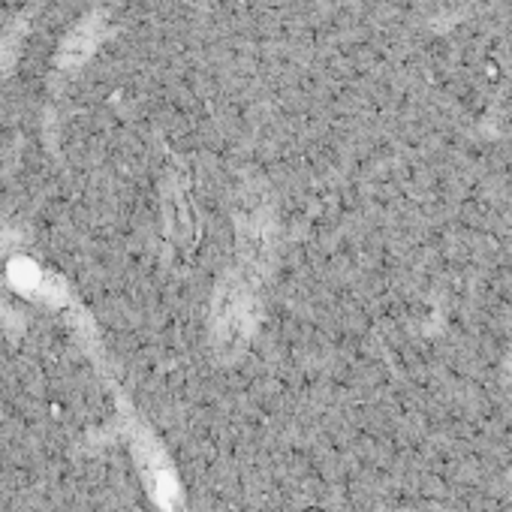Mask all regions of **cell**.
I'll return each instance as SVG.
<instances>
[{"label": "cell", "instance_id": "obj_1", "mask_svg": "<svg viewBox=\"0 0 512 512\" xmlns=\"http://www.w3.org/2000/svg\"><path fill=\"white\" fill-rule=\"evenodd\" d=\"M253 275L244 269L232 272L214 296L211 308V335L220 353H238L253 329Z\"/></svg>", "mask_w": 512, "mask_h": 512}, {"label": "cell", "instance_id": "obj_2", "mask_svg": "<svg viewBox=\"0 0 512 512\" xmlns=\"http://www.w3.org/2000/svg\"><path fill=\"white\" fill-rule=\"evenodd\" d=\"M109 28H106V19L103 13H91L85 16L79 25H73V31L61 40V49H58V67L61 70H76L82 67L106 40Z\"/></svg>", "mask_w": 512, "mask_h": 512}, {"label": "cell", "instance_id": "obj_3", "mask_svg": "<svg viewBox=\"0 0 512 512\" xmlns=\"http://www.w3.org/2000/svg\"><path fill=\"white\" fill-rule=\"evenodd\" d=\"M10 284H13L22 296L40 299V302H46V305H55V302H61V296H64L61 281H58L55 275H49L46 269H40L37 263L25 260V256H19V260L10 263Z\"/></svg>", "mask_w": 512, "mask_h": 512}, {"label": "cell", "instance_id": "obj_4", "mask_svg": "<svg viewBox=\"0 0 512 512\" xmlns=\"http://www.w3.org/2000/svg\"><path fill=\"white\" fill-rule=\"evenodd\" d=\"M139 455H142V470H145V479H148V485H151L157 503L166 506V509L172 512L175 503H178V488H175L172 470L166 467L163 455H160L154 446H139Z\"/></svg>", "mask_w": 512, "mask_h": 512}, {"label": "cell", "instance_id": "obj_5", "mask_svg": "<svg viewBox=\"0 0 512 512\" xmlns=\"http://www.w3.org/2000/svg\"><path fill=\"white\" fill-rule=\"evenodd\" d=\"M166 223L175 241H193L196 238V220H193V208L184 196V190L172 187L166 193Z\"/></svg>", "mask_w": 512, "mask_h": 512}, {"label": "cell", "instance_id": "obj_6", "mask_svg": "<svg viewBox=\"0 0 512 512\" xmlns=\"http://www.w3.org/2000/svg\"><path fill=\"white\" fill-rule=\"evenodd\" d=\"M25 31H28V19H19V25H10V31L0 37V79L16 67L25 46Z\"/></svg>", "mask_w": 512, "mask_h": 512}]
</instances>
